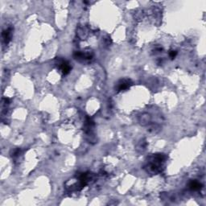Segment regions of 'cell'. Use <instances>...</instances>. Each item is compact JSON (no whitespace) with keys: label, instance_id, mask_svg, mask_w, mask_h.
<instances>
[{"label":"cell","instance_id":"obj_1","mask_svg":"<svg viewBox=\"0 0 206 206\" xmlns=\"http://www.w3.org/2000/svg\"><path fill=\"white\" fill-rule=\"evenodd\" d=\"M130 85H131V82H130V80H122L118 85L117 90H118V91L126 90L127 88L130 87Z\"/></svg>","mask_w":206,"mask_h":206},{"label":"cell","instance_id":"obj_4","mask_svg":"<svg viewBox=\"0 0 206 206\" xmlns=\"http://www.w3.org/2000/svg\"><path fill=\"white\" fill-rule=\"evenodd\" d=\"M201 187H202V185L197 181H192L189 184V188L192 190H199L201 188Z\"/></svg>","mask_w":206,"mask_h":206},{"label":"cell","instance_id":"obj_3","mask_svg":"<svg viewBox=\"0 0 206 206\" xmlns=\"http://www.w3.org/2000/svg\"><path fill=\"white\" fill-rule=\"evenodd\" d=\"M11 29L8 28V29L5 30L3 32V39H4V41L5 42L6 44L9 43V41L11 40Z\"/></svg>","mask_w":206,"mask_h":206},{"label":"cell","instance_id":"obj_5","mask_svg":"<svg viewBox=\"0 0 206 206\" xmlns=\"http://www.w3.org/2000/svg\"><path fill=\"white\" fill-rule=\"evenodd\" d=\"M176 54H177V53H176V51H172V52H170L169 56L171 58H174L176 56Z\"/></svg>","mask_w":206,"mask_h":206},{"label":"cell","instance_id":"obj_2","mask_svg":"<svg viewBox=\"0 0 206 206\" xmlns=\"http://www.w3.org/2000/svg\"><path fill=\"white\" fill-rule=\"evenodd\" d=\"M60 67L61 69L62 73L66 75L68 73H69L70 70H71V67H70L69 64L65 60H61V62H60Z\"/></svg>","mask_w":206,"mask_h":206}]
</instances>
